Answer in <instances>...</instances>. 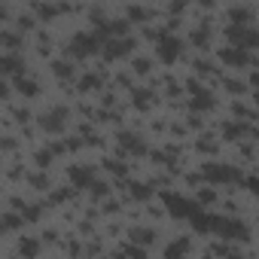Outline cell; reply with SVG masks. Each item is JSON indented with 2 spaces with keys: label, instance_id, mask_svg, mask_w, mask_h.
<instances>
[{
  "label": "cell",
  "instance_id": "277c9868",
  "mask_svg": "<svg viewBox=\"0 0 259 259\" xmlns=\"http://www.w3.org/2000/svg\"><path fill=\"white\" fill-rule=\"evenodd\" d=\"M165 207H168V213L177 217V220H192V217L201 210L198 201L183 198V195H177V192H165Z\"/></svg>",
  "mask_w": 259,
  "mask_h": 259
},
{
  "label": "cell",
  "instance_id": "30bf717a",
  "mask_svg": "<svg viewBox=\"0 0 259 259\" xmlns=\"http://www.w3.org/2000/svg\"><path fill=\"white\" fill-rule=\"evenodd\" d=\"M64 122H67V110L64 107H55L52 113H46V116H40V125L46 128V132H61V128H64Z\"/></svg>",
  "mask_w": 259,
  "mask_h": 259
},
{
  "label": "cell",
  "instance_id": "7c38bea8",
  "mask_svg": "<svg viewBox=\"0 0 259 259\" xmlns=\"http://www.w3.org/2000/svg\"><path fill=\"white\" fill-rule=\"evenodd\" d=\"M70 183H73V186H92V183H95V171L76 165V168H70Z\"/></svg>",
  "mask_w": 259,
  "mask_h": 259
},
{
  "label": "cell",
  "instance_id": "9c48e42d",
  "mask_svg": "<svg viewBox=\"0 0 259 259\" xmlns=\"http://www.w3.org/2000/svg\"><path fill=\"white\" fill-rule=\"evenodd\" d=\"M189 89H192V110H195V113H204V110H210V107H213V95H210L204 85L192 82Z\"/></svg>",
  "mask_w": 259,
  "mask_h": 259
},
{
  "label": "cell",
  "instance_id": "5b68a950",
  "mask_svg": "<svg viewBox=\"0 0 259 259\" xmlns=\"http://www.w3.org/2000/svg\"><path fill=\"white\" fill-rule=\"evenodd\" d=\"M226 37L232 40V46H241V49H259V31L250 28V25H232L226 31Z\"/></svg>",
  "mask_w": 259,
  "mask_h": 259
},
{
  "label": "cell",
  "instance_id": "6da1fadb",
  "mask_svg": "<svg viewBox=\"0 0 259 259\" xmlns=\"http://www.w3.org/2000/svg\"><path fill=\"white\" fill-rule=\"evenodd\" d=\"M107 40H110V37H107L104 31H95V34H76V37L70 40L67 52L76 55V58H89V55H95V52H104V43H107Z\"/></svg>",
  "mask_w": 259,
  "mask_h": 259
},
{
  "label": "cell",
  "instance_id": "484cf974",
  "mask_svg": "<svg viewBox=\"0 0 259 259\" xmlns=\"http://www.w3.org/2000/svg\"><path fill=\"white\" fill-rule=\"evenodd\" d=\"M89 189H92V192H95L98 198H104V195H107V183H92Z\"/></svg>",
  "mask_w": 259,
  "mask_h": 259
},
{
  "label": "cell",
  "instance_id": "cb8c5ba5",
  "mask_svg": "<svg viewBox=\"0 0 259 259\" xmlns=\"http://www.w3.org/2000/svg\"><path fill=\"white\" fill-rule=\"evenodd\" d=\"M241 183H244V186H247V189H250L253 195H259V177H244Z\"/></svg>",
  "mask_w": 259,
  "mask_h": 259
},
{
  "label": "cell",
  "instance_id": "2e32d148",
  "mask_svg": "<svg viewBox=\"0 0 259 259\" xmlns=\"http://www.w3.org/2000/svg\"><path fill=\"white\" fill-rule=\"evenodd\" d=\"M153 235H156L153 229H135V232H132V238H135L138 244H153Z\"/></svg>",
  "mask_w": 259,
  "mask_h": 259
},
{
  "label": "cell",
  "instance_id": "f546056e",
  "mask_svg": "<svg viewBox=\"0 0 259 259\" xmlns=\"http://www.w3.org/2000/svg\"><path fill=\"white\" fill-rule=\"evenodd\" d=\"M198 198H201V201H213V189H204V192H201Z\"/></svg>",
  "mask_w": 259,
  "mask_h": 259
},
{
  "label": "cell",
  "instance_id": "7402d4cb",
  "mask_svg": "<svg viewBox=\"0 0 259 259\" xmlns=\"http://www.w3.org/2000/svg\"><path fill=\"white\" fill-rule=\"evenodd\" d=\"M132 195H135V198H150V186H144V183H132Z\"/></svg>",
  "mask_w": 259,
  "mask_h": 259
},
{
  "label": "cell",
  "instance_id": "9a60e30c",
  "mask_svg": "<svg viewBox=\"0 0 259 259\" xmlns=\"http://www.w3.org/2000/svg\"><path fill=\"white\" fill-rule=\"evenodd\" d=\"M4 73H22V61L16 55H4Z\"/></svg>",
  "mask_w": 259,
  "mask_h": 259
},
{
  "label": "cell",
  "instance_id": "4dcf8cb0",
  "mask_svg": "<svg viewBox=\"0 0 259 259\" xmlns=\"http://www.w3.org/2000/svg\"><path fill=\"white\" fill-rule=\"evenodd\" d=\"M256 98H259V92H256Z\"/></svg>",
  "mask_w": 259,
  "mask_h": 259
},
{
  "label": "cell",
  "instance_id": "5bb4252c",
  "mask_svg": "<svg viewBox=\"0 0 259 259\" xmlns=\"http://www.w3.org/2000/svg\"><path fill=\"white\" fill-rule=\"evenodd\" d=\"M16 85H19V92H22V95H28V98H34V95L40 92V89H37V82H34V79H25V76H19V79H16Z\"/></svg>",
  "mask_w": 259,
  "mask_h": 259
},
{
  "label": "cell",
  "instance_id": "f1b7e54d",
  "mask_svg": "<svg viewBox=\"0 0 259 259\" xmlns=\"http://www.w3.org/2000/svg\"><path fill=\"white\" fill-rule=\"evenodd\" d=\"M16 223H19V217H13V213H7V217H4V229H13Z\"/></svg>",
  "mask_w": 259,
  "mask_h": 259
},
{
  "label": "cell",
  "instance_id": "44dd1931",
  "mask_svg": "<svg viewBox=\"0 0 259 259\" xmlns=\"http://www.w3.org/2000/svg\"><path fill=\"white\" fill-rule=\"evenodd\" d=\"M95 85H101V76H95V73H89V76L79 82V89H82V92H89V89H95Z\"/></svg>",
  "mask_w": 259,
  "mask_h": 259
},
{
  "label": "cell",
  "instance_id": "8fae6325",
  "mask_svg": "<svg viewBox=\"0 0 259 259\" xmlns=\"http://www.w3.org/2000/svg\"><path fill=\"white\" fill-rule=\"evenodd\" d=\"M119 147H122V150H128V153H135V156H144V153H147V141H141V138H138V135H132V132L119 135Z\"/></svg>",
  "mask_w": 259,
  "mask_h": 259
},
{
  "label": "cell",
  "instance_id": "e0dca14e",
  "mask_svg": "<svg viewBox=\"0 0 259 259\" xmlns=\"http://www.w3.org/2000/svg\"><path fill=\"white\" fill-rule=\"evenodd\" d=\"M186 250H189V241L183 238V241H174V244H168V250H165V253H168V256H180V253H186Z\"/></svg>",
  "mask_w": 259,
  "mask_h": 259
},
{
  "label": "cell",
  "instance_id": "3957f363",
  "mask_svg": "<svg viewBox=\"0 0 259 259\" xmlns=\"http://www.w3.org/2000/svg\"><path fill=\"white\" fill-rule=\"evenodd\" d=\"M201 177L210 180V183H220V186H226V183H241V180H244V174H241L235 165H220V162H207V165L201 168Z\"/></svg>",
  "mask_w": 259,
  "mask_h": 259
},
{
  "label": "cell",
  "instance_id": "83f0119b",
  "mask_svg": "<svg viewBox=\"0 0 259 259\" xmlns=\"http://www.w3.org/2000/svg\"><path fill=\"white\" fill-rule=\"evenodd\" d=\"M135 70H138V73H147V70H150V61H147V58L135 61Z\"/></svg>",
  "mask_w": 259,
  "mask_h": 259
},
{
  "label": "cell",
  "instance_id": "8992f818",
  "mask_svg": "<svg viewBox=\"0 0 259 259\" xmlns=\"http://www.w3.org/2000/svg\"><path fill=\"white\" fill-rule=\"evenodd\" d=\"M156 52H159V58H162L165 64H174V61L180 58V52H183V43H180L174 34H159V40H156Z\"/></svg>",
  "mask_w": 259,
  "mask_h": 259
},
{
  "label": "cell",
  "instance_id": "4316f807",
  "mask_svg": "<svg viewBox=\"0 0 259 259\" xmlns=\"http://www.w3.org/2000/svg\"><path fill=\"white\" fill-rule=\"evenodd\" d=\"M135 104H138V107H144V104H150V95H144V92L138 89V92H135Z\"/></svg>",
  "mask_w": 259,
  "mask_h": 259
},
{
  "label": "cell",
  "instance_id": "4fadbf2b",
  "mask_svg": "<svg viewBox=\"0 0 259 259\" xmlns=\"http://www.w3.org/2000/svg\"><path fill=\"white\" fill-rule=\"evenodd\" d=\"M232 25H250L253 22V10L250 7H232Z\"/></svg>",
  "mask_w": 259,
  "mask_h": 259
},
{
  "label": "cell",
  "instance_id": "603a6c76",
  "mask_svg": "<svg viewBox=\"0 0 259 259\" xmlns=\"http://www.w3.org/2000/svg\"><path fill=\"white\" fill-rule=\"evenodd\" d=\"M37 250H40L37 241H22V253H25V256H37Z\"/></svg>",
  "mask_w": 259,
  "mask_h": 259
},
{
  "label": "cell",
  "instance_id": "d6986e66",
  "mask_svg": "<svg viewBox=\"0 0 259 259\" xmlns=\"http://www.w3.org/2000/svg\"><path fill=\"white\" fill-rule=\"evenodd\" d=\"M128 13H132V22H147L150 19V10H144V7H132Z\"/></svg>",
  "mask_w": 259,
  "mask_h": 259
},
{
  "label": "cell",
  "instance_id": "ffe728a7",
  "mask_svg": "<svg viewBox=\"0 0 259 259\" xmlns=\"http://www.w3.org/2000/svg\"><path fill=\"white\" fill-rule=\"evenodd\" d=\"M247 132H250V128H247V125H226V135H229L232 141H235L238 135H247Z\"/></svg>",
  "mask_w": 259,
  "mask_h": 259
},
{
  "label": "cell",
  "instance_id": "ba28073f",
  "mask_svg": "<svg viewBox=\"0 0 259 259\" xmlns=\"http://www.w3.org/2000/svg\"><path fill=\"white\" fill-rule=\"evenodd\" d=\"M135 49V40L132 37H110L104 43V58H122Z\"/></svg>",
  "mask_w": 259,
  "mask_h": 259
},
{
  "label": "cell",
  "instance_id": "52a82bcc",
  "mask_svg": "<svg viewBox=\"0 0 259 259\" xmlns=\"http://www.w3.org/2000/svg\"><path fill=\"white\" fill-rule=\"evenodd\" d=\"M220 61L229 64V67H250V64L259 67V61L250 55V49H241V46H229V49H223V52H220Z\"/></svg>",
  "mask_w": 259,
  "mask_h": 259
},
{
  "label": "cell",
  "instance_id": "d4e9b609",
  "mask_svg": "<svg viewBox=\"0 0 259 259\" xmlns=\"http://www.w3.org/2000/svg\"><path fill=\"white\" fill-rule=\"evenodd\" d=\"M195 46H207V28H201V31H195Z\"/></svg>",
  "mask_w": 259,
  "mask_h": 259
},
{
  "label": "cell",
  "instance_id": "7a4b0ae2",
  "mask_svg": "<svg viewBox=\"0 0 259 259\" xmlns=\"http://www.w3.org/2000/svg\"><path fill=\"white\" fill-rule=\"evenodd\" d=\"M210 232L220 235V238H229V241H247L250 238V229L241 220H235V217H217V213H213Z\"/></svg>",
  "mask_w": 259,
  "mask_h": 259
},
{
  "label": "cell",
  "instance_id": "ac0fdd59",
  "mask_svg": "<svg viewBox=\"0 0 259 259\" xmlns=\"http://www.w3.org/2000/svg\"><path fill=\"white\" fill-rule=\"evenodd\" d=\"M55 73H58L61 79H70V76H73V67H70L67 61H55Z\"/></svg>",
  "mask_w": 259,
  "mask_h": 259
}]
</instances>
